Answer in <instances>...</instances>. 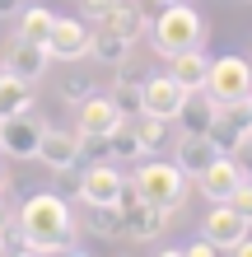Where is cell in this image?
I'll return each mask as SVG.
<instances>
[{"instance_id": "1", "label": "cell", "mask_w": 252, "mask_h": 257, "mask_svg": "<svg viewBox=\"0 0 252 257\" xmlns=\"http://www.w3.org/2000/svg\"><path fill=\"white\" fill-rule=\"evenodd\" d=\"M14 220L24 224L28 252H61V248H70V238H75V215H70V206L56 192L28 196Z\"/></svg>"}, {"instance_id": "2", "label": "cell", "mask_w": 252, "mask_h": 257, "mask_svg": "<svg viewBox=\"0 0 252 257\" xmlns=\"http://www.w3.org/2000/svg\"><path fill=\"white\" fill-rule=\"evenodd\" d=\"M131 192L140 196V201H150L159 210H182L187 201V173L177 169V164H164V159H140L136 164V178H126Z\"/></svg>"}, {"instance_id": "3", "label": "cell", "mask_w": 252, "mask_h": 257, "mask_svg": "<svg viewBox=\"0 0 252 257\" xmlns=\"http://www.w3.org/2000/svg\"><path fill=\"white\" fill-rule=\"evenodd\" d=\"M201 33H205L201 14L191 10L187 0H173V5H164V14L150 24V47L168 61V56L187 52V47H201Z\"/></svg>"}, {"instance_id": "4", "label": "cell", "mask_w": 252, "mask_h": 257, "mask_svg": "<svg viewBox=\"0 0 252 257\" xmlns=\"http://www.w3.org/2000/svg\"><path fill=\"white\" fill-rule=\"evenodd\" d=\"M205 94L215 98V108L252 98V61H243V56H215L210 75H205Z\"/></svg>"}, {"instance_id": "5", "label": "cell", "mask_w": 252, "mask_h": 257, "mask_svg": "<svg viewBox=\"0 0 252 257\" xmlns=\"http://www.w3.org/2000/svg\"><path fill=\"white\" fill-rule=\"evenodd\" d=\"M75 192H80L84 206H112V201H122L126 178L117 169V159H98V164L75 169Z\"/></svg>"}, {"instance_id": "6", "label": "cell", "mask_w": 252, "mask_h": 257, "mask_svg": "<svg viewBox=\"0 0 252 257\" xmlns=\"http://www.w3.org/2000/svg\"><path fill=\"white\" fill-rule=\"evenodd\" d=\"M168 229V210H159L150 201H140L136 192H122V238H131V243H150V238H159Z\"/></svg>"}, {"instance_id": "7", "label": "cell", "mask_w": 252, "mask_h": 257, "mask_svg": "<svg viewBox=\"0 0 252 257\" xmlns=\"http://www.w3.org/2000/svg\"><path fill=\"white\" fill-rule=\"evenodd\" d=\"M42 131H47V122H42L33 108L5 117V122H0V155H10V159H38Z\"/></svg>"}, {"instance_id": "8", "label": "cell", "mask_w": 252, "mask_h": 257, "mask_svg": "<svg viewBox=\"0 0 252 257\" xmlns=\"http://www.w3.org/2000/svg\"><path fill=\"white\" fill-rule=\"evenodd\" d=\"M89 42H94L89 19H56L47 33V52L52 61H89Z\"/></svg>"}, {"instance_id": "9", "label": "cell", "mask_w": 252, "mask_h": 257, "mask_svg": "<svg viewBox=\"0 0 252 257\" xmlns=\"http://www.w3.org/2000/svg\"><path fill=\"white\" fill-rule=\"evenodd\" d=\"M47 66H52L47 42H33V38H14L5 47V56H0V70L19 75V80H28V84H38L42 75H47Z\"/></svg>"}, {"instance_id": "10", "label": "cell", "mask_w": 252, "mask_h": 257, "mask_svg": "<svg viewBox=\"0 0 252 257\" xmlns=\"http://www.w3.org/2000/svg\"><path fill=\"white\" fill-rule=\"evenodd\" d=\"M38 159L47 164L52 173H75V164H80V131L47 126L42 141H38Z\"/></svg>"}, {"instance_id": "11", "label": "cell", "mask_w": 252, "mask_h": 257, "mask_svg": "<svg viewBox=\"0 0 252 257\" xmlns=\"http://www.w3.org/2000/svg\"><path fill=\"white\" fill-rule=\"evenodd\" d=\"M187 103V89L173 80V75H150L140 84V112H154V117H177V108Z\"/></svg>"}, {"instance_id": "12", "label": "cell", "mask_w": 252, "mask_h": 257, "mask_svg": "<svg viewBox=\"0 0 252 257\" xmlns=\"http://www.w3.org/2000/svg\"><path fill=\"white\" fill-rule=\"evenodd\" d=\"M117 122H122V112H117V103H112V94H89L84 103H75V131L80 136H108Z\"/></svg>"}, {"instance_id": "13", "label": "cell", "mask_w": 252, "mask_h": 257, "mask_svg": "<svg viewBox=\"0 0 252 257\" xmlns=\"http://www.w3.org/2000/svg\"><path fill=\"white\" fill-rule=\"evenodd\" d=\"M247 229H252V224L229 201H210V215H205V224H201V234L210 238L215 248H233L238 238H247Z\"/></svg>"}, {"instance_id": "14", "label": "cell", "mask_w": 252, "mask_h": 257, "mask_svg": "<svg viewBox=\"0 0 252 257\" xmlns=\"http://www.w3.org/2000/svg\"><path fill=\"white\" fill-rule=\"evenodd\" d=\"M243 178H247V173L238 169V159H233V155H219L210 169L196 178V187H201V196H205V201H229V196L238 192V183H243Z\"/></svg>"}, {"instance_id": "15", "label": "cell", "mask_w": 252, "mask_h": 257, "mask_svg": "<svg viewBox=\"0 0 252 257\" xmlns=\"http://www.w3.org/2000/svg\"><path fill=\"white\" fill-rule=\"evenodd\" d=\"M173 150H177V169H182L187 178H201L210 164L219 159V150L210 145V136H191V131H182L173 141Z\"/></svg>"}, {"instance_id": "16", "label": "cell", "mask_w": 252, "mask_h": 257, "mask_svg": "<svg viewBox=\"0 0 252 257\" xmlns=\"http://www.w3.org/2000/svg\"><path fill=\"white\" fill-rule=\"evenodd\" d=\"M154 150L136 136V117H122L112 131H108V159H117V164H140V159H150Z\"/></svg>"}, {"instance_id": "17", "label": "cell", "mask_w": 252, "mask_h": 257, "mask_svg": "<svg viewBox=\"0 0 252 257\" xmlns=\"http://www.w3.org/2000/svg\"><path fill=\"white\" fill-rule=\"evenodd\" d=\"M168 75L187 89V94H201V89H205V75H210V56H205L201 47H187V52L168 56Z\"/></svg>"}, {"instance_id": "18", "label": "cell", "mask_w": 252, "mask_h": 257, "mask_svg": "<svg viewBox=\"0 0 252 257\" xmlns=\"http://www.w3.org/2000/svg\"><path fill=\"white\" fill-rule=\"evenodd\" d=\"M215 112H219L215 98L201 89V94H187V103H182L177 117H173V126H177V131H191V136H205V131H210V122H215Z\"/></svg>"}, {"instance_id": "19", "label": "cell", "mask_w": 252, "mask_h": 257, "mask_svg": "<svg viewBox=\"0 0 252 257\" xmlns=\"http://www.w3.org/2000/svg\"><path fill=\"white\" fill-rule=\"evenodd\" d=\"M89 56H94L98 66H122V61H131V38H122V33H112V28L94 24V42H89Z\"/></svg>"}, {"instance_id": "20", "label": "cell", "mask_w": 252, "mask_h": 257, "mask_svg": "<svg viewBox=\"0 0 252 257\" xmlns=\"http://www.w3.org/2000/svg\"><path fill=\"white\" fill-rule=\"evenodd\" d=\"M28 108H33V84L0 70V117H14V112H28Z\"/></svg>"}, {"instance_id": "21", "label": "cell", "mask_w": 252, "mask_h": 257, "mask_svg": "<svg viewBox=\"0 0 252 257\" xmlns=\"http://www.w3.org/2000/svg\"><path fill=\"white\" fill-rule=\"evenodd\" d=\"M103 28H112V33H122V38H131V42H136L150 24H145V10L136 5V0H117V5H112V14L103 19Z\"/></svg>"}, {"instance_id": "22", "label": "cell", "mask_w": 252, "mask_h": 257, "mask_svg": "<svg viewBox=\"0 0 252 257\" xmlns=\"http://www.w3.org/2000/svg\"><path fill=\"white\" fill-rule=\"evenodd\" d=\"M89 210V234L94 238H122V201H112V206H84Z\"/></svg>"}, {"instance_id": "23", "label": "cell", "mask_w": 252, "mask_h": 257, "mask_svg": "<svg viewBox=\"0 0 252 257\" xmlns=\"http://www.w3.org/2000/svg\"><path fill=\"white\" fill-rule=\"evenodd\" d=\"M136 136L150 150H164V145H173V122L168 117H154V112H140L136 117Z\"/></svg>"}, {"instance_id": "24", "label": "cell", "mask_w": 252, "mask_h": 257, "mask_svg": "<svg viewBox=\"0 0 252 257\" xmlns=\"http://www.w3.org/2000/svg\"><path fill=\"white\" fill-rule=\"evenodd\" d=\"M205 136H210V145L219 150V155H233V150H238V141H243L247 131H238L224 112H215V122H210V131H205Z\"/></svg>"}, {"instance_id": "25", "label": "cell", "mask_w": 252, "mask_h": 257, "mask_svg": "<svg viewBox=\"0 0 252 257\" xmlns=\"http://www.w3.org/2000/svg\"><path fill=\"white\" fill-rule=\"evenodd\" d=\"M52 24H56V14H52V10H42V5H33V10H24V24H19V38H33V42H47V33H52Z\"/></svg>"}, {"instance_id": "26", "label": "cell", "mask_w": 252, "mask_h": 257, "mask_svg": "<svg viewBox=\"0 0 252 257\" xmlns=\"http://www.w3.org/2000/svg\"><path fill=\"white\" fill-rule=\"evenodd\" d=\"M89 94H94V75H89V70H70L66 80H61V103H70V108L84 103Z\"/></svg>"}, {"instance_id": "27", "label": "cell", "mask_w": 252, "mask_h": 257, "mask_svg": "<svg viewBox=\"0 0 252 257\" xmlns=\"http://www.w3.org/2000/svg\"><path fill=\"white\" fill-rule=\"evenodd\" d=\"M140 84H122V80L112 84V103H117V112H122V117H140Z\"/></svg>"}, {"instance_id": "28", "label": "cell", "mask_w": 252, "mask_h": 257, "mask_svg": "<svg viewBox=\"0 0 252 257\" xmlns=\"http://www.w3.org/2000/svg\"><path fill=\"white\" fill-rule=\"evenodd\" d=\"M0 252H28V238H24V224L19 220H0Z\"/></svg>"}, {"instance_id": "29", "label": "cell", "mask_w": 252, "mask_h": 257, "mask_svg": "<svg viewBox=\"0 0 252 257\" xmlns=\"http://www.w3.org/2000/svg\"><path fill=\"white\" fill-rule=\"evenodd\" d=\"M112 5L117 0H80V19H89V24H103L112 14Z\"/></svg>"}, {"instance_id": "30", "label": "cell", "mask_w": 252, "mask_h": 257, "mask_svg": "<svg viewBox=\"0 0 252 257\" xmlns=\"http://www.w3.org/2000/svg\"><path fill=\"white\" fill-rule=\"evenodd\" d=\"M229 206H233V210H238V215L252 224V178H243V183H238V192L229 196Z\"/></svg>"}, {"instance_id": "31", "label": "cell", "mask_w": 252, "mask_h": 257, "mask_svg": "<svg viewBox=\"0 0 252 257\" xmlns=\"http://www.w3.org/2000/svg\"><path fill=\"white\" fill-rule=\"evenodd\" d=\"M233 159H238V169L252 178V131L243 136V141H238V150H233Z\"/></svg>"}, {"instance_id": "32", "label": "cell", "mask_w": 252, "mask_h": 257, "mask_svg": "<svg viewBox=\"0 0 252 257\" xmlns=\"http://www.w3.org/2000/svg\"><path fill=\"white\" fill-rule=\"evenodd\" d=\"M187 257H215V243H210V238H205V234H201V238H196V243H191V248H187Z\"/></svg>"}, {"instance_id": "33", "label": "cell", "mask_w": 252, "mask_h": 257, "mask_svg": "<svg viewBox=\"0 0 252 257\" xmlns=\"http://www.w3.org/2000/svg\"><path fill=\"white\" fill-rule=\"evenodd\" d=\"M24 14V0H0V19H19Z\"/></svg>"}, {"instance_id": "34", "label": "cell", "mask_w": 252, "mask_h": 257, "mask_svg": "<svg viewBox=\"0 0 252 257\" xmlns=\"http://www.w3.org/2000/svg\"><path fill=\"white\" fill-rule=\"evenodd\" d=\"M233 252H238V257H252V238H238V243H233Z\"/></svg>"}, {"instance_id": "35", "label": "cell", "mask_w": 252, "mask_h": 257, "mask_svg": "<svg viewBox=\"0 0 252 257\" xmlns=\"http://www.w3.org/2000/svg\"><path fill=\"white\" fill-rule=\"evenodd\" d=\"M0 192H5V164H0Z\"/></svg>"}, {"instance_id": "36", "label": "cell", "mask_w": 252, "mask_h": 257, "mask_svg": "<svg viewBox=\"0 0 252 257\" xmlns=\"http://www.w3.org/2000/svg\"><path fill=\"white\" fill-rule=\"evenodd\" d=\"M0 220H5V206H0Z\"/></svg>"}, {"instance_id": "37", "label": "cell", "mask_w": 252, "mask_h": 257, "mask_svg": "<svg viewBox=\"0 0 252 257\" xmlns=\"http://www.w3.org/2000/svg\"><path fill=\"white\" fill-rule=\"evenodd\" d=\"M159 5H173V0H159Z\"/></svg>"}, {"instance_id": "38", "label": "cell", "mask_w": 252, "mask_h": 257, "mask_svg": "<svg viewBox=\"0 0 252 257\" xmlns=\"http://www.w3.org/2000/svg\"><path fill=\"white\" fill-rule=\"evenodd\" d=\"M0 122H5V117H0Z\"/></svg>"}]
</instances>
